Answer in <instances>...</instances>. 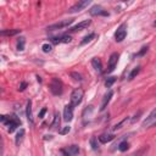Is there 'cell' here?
Here are the masks:
<instances>
[{
	"mask_svg": "<svg viewBox=\"0 0 156 156\" xmlns=\"http://www.w3.org/2000/svg\"><path fill=\"white\" fill-rule=\"evenodd\" d=\"M0 119H1V122L7 127V130H9V133H12L20 124H21V121L16 117V116H1L0 117Z\"/></svg>",
	"mask_w": 156,
	"mask_h": 156,
	"instance_id": "cell-1",
	"label": "cell"
},
{
	"mask_svg": "<svg viewBox=\"0 0 156 156\" xmlns=\"http://www.w3.org/2000/svg\"><path fill=\"white\" fill-rule=\"evenodd\" d=\"M83 95H84V91L82 88H77L72 91L71 94V105L74 107V106H78L82 100H83Z\"/></svg>",
	"mask_w": 156,
	"mask_h": 156,
	"instance_id": "cell-2",
	"label": "cell"
},
{
	"mask_svg": "<svg viewBox=\"0 0 156 156\" xmlns=\"http://www.w3.org/2000/svg\"><path fill=\"white\" fill-rule=\"evenodd\" d=\"M50 91H51L54 95H56V96H58V95L62 94V91H63V85H62V83H61L60 79L54 78V79L51 80V83H50Z\"/></svg>",
	"mask_w": 156,
	"mask_h": 156,
	"instance_id": "cell-3",
	"label": "cell"
},
{
	"mask_svg": "<svg viewBox=\"0 0 156 156\" xmlns=\"http://www.w3.org/2000/svg\"><path fill=\"white\" fill-rule=\"evenodd\" d=\"M126 35H127V23H122V24L117 28V30H116V33H115V39H116V41L121 43V41L124 40Z\"/></svg>",
	"mask_w": 156,
	"mask_h": 156,
	"instance_id": "cell-4",
	"label": "cell"
},
{
	"mask_svg": "<svg viewBox=\"0 0 156 156\" xmlns=\"http://www.w3.org/2000/svg\"><path fill=\"white\" fill-rule=\"evenodd\" d=\"M152 124H156V107H155V108L149 113V116L143 121L141 127L146 128V127H150V126H152Z\"/></svg>",
	"mask_w": 156,
	"mask_h": 156,
	"instance_id": "cell-5",
	"label": "cell"
},
{
	"mask_svg": "<svg viewBox=\"0 0 156 156\" xmlns=\"http://www.w3.org/2000/svg\"><path fill=\"white\" fill-rule=\"evenodd\" d=\"M72 22H73V18H68V20H63V21H60V22H57V23H54V24L49 26V27H48V30H57V29L65 28V27L69 26Z\"/></svg>",
	"mask_w": 156,
	"mask_h": 156,
	"instance_id": "cell-6",
	"label": "cell"
},
{
	"mask_svg": "<svg viewBox=\"0 0 156 156\" xmlns=\"http://www.w3.org/2000/svg\"><path fill=\"white\" fill-rule=\"evenodd\" d=\"M89 13L91 16H108V12L106 10H104L100 5H94L91 6V9L89 10Z\"/></svg>",
	"mask_w": 156,
	"mask_h": 156,
	"instance_id": "cell-7",
	"label": "cell"
},
{
	"mask_svg": "<svg viewBox=\"0 0 156 156\" xmlns=\"http://www.w3.org/2000/svg\"><path fill=\"white\" fill-rule=\"evenodd\" d=\"M89 4H90V1H89V0H85V1H78V2H76V4H74V5L68 10V12H71V13L79 12V11H82L84 7H87Z\"/></svg>",
	"mask_w": 156,
	"mask_h": 156,
	"instance_id": "cell-8",
	"label": "cell"
},
{
	"mask_svg": "<svg viewBox=\"0 0 156 156\" xmlns=\"http://www.w3.org/2000/svg\"><path fill=\"white\" fill-rule=\"evenodd\" d=\"M117 61H118V54H117V52L111 54L110 60H108V68H107V73H110V72H112V71L115 69V67H116V65H117Z\"/></svg>",
	"mask_w": 156,
	"mask_h": 156,
	"instance_id": "cell-9",
	"label": "cell"
},
{
	"mask_svg": "<svg viewBox=\"0 0 156 156\" xmlns=\"http://www.w3.org/2000/svg\"><path fill=\"white\" fill-rule=\"evenodd\" d=\"M72 118H73V106L69 104L63 108V119L66 122H69L72 121Z\"/></svg>",
	"mask_w": 156,
	"mask_h": 156,
	"instance_id": "cell-10",
	"label": "cell"
},
{
	"mask_svg": "<svg viewBox=\"0 0 156 156\" xmlns=\"http://www.w3.org/2000/svg\"><path fill=\"white\" fill-rule=\"evenodd\" d=\"M90 23H91V21H90V20H85V21H82V22L77 23L74 27H72L69 30H71V32H78V30H82V29L87 28V27H88Z\"/></svg>",
	"mask_w": 156,
	"mask_h": 156,
	"instance_id": "cell-11",
	"label": "cell"
},
{
	"mask_svg": "<svg viewBox=\"0 0 156 156\" xmlns=\"http://www.w3.org/2000/svg\"><path fill=\"white\" fill-rule=\"evenodd\" d=\"M112 95H113V91H112V90H108V91L104 95V99H102V102H101V106H100V110H101V111L106 108V106H107V104L110 102Z\"/></svg>",
	"mask_w": 156,
	"mask_h": 156,
	"instance_id": "cell-12",
	"label": "cell"
},
{
	"mask_svg": "<svg viewBox=\"0 0 156 156\" xmlns=\"http://www.w3.org/2000/svg\"><path fill=\"white\" fill-rule=\"evenodd\" d=\"M72 39L69 35H61V37H54L51 38V41L55 43V44H58V43H69Z\"/></svg>",
	"mask_w": 156,
	"mask_h": 156,
	"instance_id": "cell-13",
	"label": "cell"
},
{
	"mask_svg": "<svg viewBox=\"0 0 156 156\" xmlns=\"http://www.w3.org/2000/svg\"><path fill=\"white\" fill-rule=\"evenodd\" d=\"M91 66H93V68H94L96 72H99V73L102 72V63H101V60H100V58L94 57V58L91 60Z\"/></svg>",
	"mask_w": 156,
	"mask_h": 156,
	"instance_id": "cell-14",
	"label": "cell"
},
{
	"mask_svg": "<svg viewBox=\"0 0 156 156\" xmlns=\"http://www.w3.org/2000/svg\"><path fill=\"white\" fill-rule=\"evenodd\" d=\"M26 115H27V119L30 124H33V113H32V101L28 100L27 101V108H26Z\"/></svg>",
	"mask_w": 156,
	"mask_h": 156,
	"instance_id": "cell-15",
	"label": "cell"
},
{
	"mask_svg": "<svg viewBox=\"0 0 156 156\" xmlns=\"http://www.w3.org/2000/svg\"><path fill=\"white\" fill-rule=\"evenodd\" d=\"M113 138H115L113 134H101V135L99 136V141L102 143V144H106V143L111 141Z\"/></svg>",
	"mask_w": 156,
	"mask_h": 156,
	"instance_id": "cell-16",
	"label": "cell"
},
{
	"mask_svg": "<svg viewBox=\"0 0 156 156\" xmlns=\"http://www.w3.org/2000/svg\"><path fill=\"white\" fill-rule=\"evenodd\" d=\"M24 134H26L24 129H20V132L17 133L16 139H15V143H16V145H17V146H20V144L22 143V140H23V138H24Z\"/></svg>",
	"mask_w": 156,
	"mask_h": 156,
	"instance_id": "cell-17",
	"label": "cell"
},
{
	"mask_svg": "<svg viewBox=\"0 0 156 156\" xmlns=\"http://www.w3.org/2000/svg\"><path fill=\"white\" fill-rule=\"evenodd\" d=\"M93 38H95V33H90L89 35L84 37V38H83V40L80 41V45H84V44H87V43L91 41V40H93Z\"/></svg>",
	"mask_w": 156,
	"mask_h": 156,
	"instance_id": "cell-18",
	"label": "cell"
},
{
	"mask_svg": "<svg viewBox=\"0 0 156 156\" xmlns=\"http://www.w3.org/2000/svg\"><path fill=\"white\" fill-rule=\"evenodd\" d=\"M58 124H60V115L56 112L55 113V117H54V122H52V124H51V128H57L58 127Z\"/></svg>",
	"mask_w": 156,
	"mask_h": 156,
	"instance_id": "cell-19",
	"label": "cell"
},
{
	"mask_svg": "<svg viewBox=\"0 0 156 156\" xmlns=\"http://www.w3.org/2000/svg\"><path fill=\"white\" fill-rule=\"evenodd\" d=\"M24 38H20L18 40H17V50L18 51H22V50H24Z\"/></svg>",
	"mask_w": 156,
	"mask_h": 156,
	"instance_id": "cell-20",
	"label": "cell"
},
{
	"mask_svg": "<svg viewBox=\"0 0 156 156\" xmlns=\"http://www.w3.org/2000/svg\"><path fill=\"white\" fill-rule=\"evenodd\" d=\"M78 151H79V147L76 146V145H72V146H69V147L67 149V152H68L69 155H76V154H78Z\"/></svg>",
	"mask_w": 156,
	"mask_h": 156,
	"instance_id": "cell-21",
	"label": "cell"
},
{
	"mask_svg": "<svg viewBox=\"0 0 156 156\" xmlns=\"http://www.w3.org/2000/svg\"><path fill=\"white\" fill-rule=\"evenodd\" d=\"M20 33V29H15V30H2L1 32V35H15Z\"/></svg>",
	"mask_w": 156,
	"mask_h": 156,
	"instance_id": "cell-22",
	"label": "cell"
},
{
	"mask_svg": "<svg viewBox=\"0 0 156 156\" xmlns=\"http://www.w3.org/2000/svg\"><path fill=\"white\" fill-rule=\"evenodd\" d=\"M128 146H129V144H128L127 141H122V143L118 145V150L123 152V151H126V150L128 149Z\"/></svg>",
	"mask_w": 156,
	"mask_h": 156,
	"instance_id": "cell-23",
	"label": "cell"
},
{
	"mask_svg": "<svg viewBox=\"0 0 156 156\" xmlns=\"http://www.w3.org/2000/svg\"><path fill=\"white\" fill-rule=\"evenodd\" d=\"M115 82H116V78H115V77H108V78L106 79V82H105V85H106L107 88H110Z\"/></svg>",
	"mask_w": 156,
	"mask_h": 156,
	"instance_id": "cell-24",
	"label": "cell"
},
{
	"mask_svg": "<svg viewBox=\"0 0 156 156\" xmlns=\"http://www.w3.org/2000/svg\"><path fill=\"white\" fill-rule=\"evenodd\" d=\"M139 71H140V67H136V68H134L132 72H130V74H129V79H133L138 73H139Z\"/></svg>",
	"mask_w": 156,
	"mask_h": 156,
	"instance_id": "cell-25",
	"label": "cell"
},
{
	"mask_svg": "<svg viewBox=\"0 0 156 156\" xmlns=\"http://www.w3.org/2000/svg\"><path fill=\"white\" fill-rule=\"evenodd\" d=\"M71 76L74 78V80H79V82L82 80V76H80L79 73H77V72H72V73H71Z\"/></svg>",
	"mask_w": 156,
	"mask_h": 156,
	"instance_id": "cell-26",
	"label": "cell"
},
{
	"mask_svg": "<svg viewBox=\"0 0 156 156\" xmlns=\"http://www.w3.org/2000/svg\"><path fill=\"white\" fill-rule=\"evenodd\" d=\"M90 144H91V146H93L94 150L98 149V144H96V138H95V136H93V138L90 139Z\"/></svg>",
	"mask_w": 156,
	"mask_h": 156,
	"instance_id": "cell-27",
	"label": "cell"
},
{
	"mask_svg": "<svg viewBox=\"0 0 156 156\" xmlns=\"http://www.w3.org/2000/svg\"><path fill=\"white\" fill-rule=\"evenodd\" d=\"M41 49H43L44 52H49V51H51V45H49V44H44V45L41 46Z\"/></svg>",
	"mask_w": 156,
	"mask_h": 156,
	"instance_id": "cell-28",
	"label": "cell"
},
{
	"mask_svg": "<svg viewBox=\"0 0 156 156\" xmlns=\"http://www.w3.org/2000/svg\"><path fill=\"white\" fill-rule=\"evenodd\" d=\"M69 130H71V127L66 126V127H63V128H62V129L60 130V134H62V135H63V134H67V133H68Z\"/></svg>",
	"mask_w": 156,
	"mask_h": 156,
	"instance_id": "cell-29",
	"label": "cell"
},
{
	"mask_svg": "<svg viewBox=\"0 0 156 156\" xmlns=\"http://www.w3.org/2000/svg\"><path fill=\"white\" fill-rule=\"evenodd\" d=\"M146 150V147H144V149H140V150H138V151H135L134 154H132L130 156H140V155H143V152Z\"/></svg>",
	"mask_w": 156,
	"mask_h": 156,
	"instance_id": "cell-30",
	"label": "cell"
},
{
	"mask_svg": "<svg viewBox=\"0 0 156 156\" xmlns=\"http://www.w3.org/2000/svg\"><path fill=\"white\" fill-rule=\"evenodd\" d=\"M146 51H147V46H144V48H143V50H141V51L138 54V56H141V55H144V52H146Z\"/></svg>",
	"mask_w": 156,
	"mask_h": 156,
	"instance_id": "cell-31",
	"label": "cell"
},
{
	"mask_svg": "<svg viewBox=\"0 0 156 156\" xmlns=\"http://www.w3.org/2000/svg\"><path fill=\"white\" fill-rule=\"evenodd\" d=\"M26 87H27V84H26V83H22V84H21V87L18 88V90H21V91H22V90H24V88H26Z\"/></svg>",
	"mask_w": 156,
	"mask_h": 156,
	"instance_id": "cell-32",
	"label": "cell"
},
{
	"mask_svg": "<svg viewBox=\"0 0 156 156\" xmlns=\"http://www.w3.org/2000/svg\"><path fill=\"white\" fill-rule=\"evenodd\" d=\"M45 112H46V108H43V110L40 111V113H39V117H40V118H43V116H44V113H45Z\"/></svg>",
	"mask_w": 156,
	"mask_h": 156,
	"instance_id": "cell-33",
	"label": "cell"
},
{
	"mask_svg": "<svg viewBox=\"0 0 156 156\" xmlns=\"http://www.w3.org/2000/svg\"><path fill=\"white\" fill-rule=\"evenodd\" d=\"M62 152H63V156H71V155H69L68 152H66L65 150H62Z\"/></svg>",
	"mask_w": 156,
	"mask_h": 156,
	"instance_id": "cell-34",
	"label": "cell"
}]
</instances>
